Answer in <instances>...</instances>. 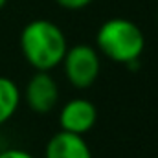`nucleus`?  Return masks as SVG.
<instances>
[{"label":"nucleus","mask_w":158,"mask_h":158,"mask_svg":"<svg viewBox=\"0 0 158 158\" xmlns=\"http://www.w3.org/2000/svg\"><path fill=\"white\" fill-rule=\"evenodd\" d=\"M19 44L22 57L35 72H50L59 66L68 50L64 31L46 19L28 22L20 31Z\"/></svg>","instance_id":"1"},{"label":"nucleus","mask_w":158,"mask_h":158,"mask_svg":"<svg viewBox=\"0 0 158 158\" xmlns=\"http://www.w3.org/2000/svg\"><path fill=\"white\" fill-rule=\"evenodd\" d=\"M96 50L112 63L132 66L145 50V35L136 22L114 17L99 26L96 33Z\"/></svg>","instance_id":"2"},{"label":"nucleus","mask_w":158,"mask_h":158,"mask_svg":"<svg viewBox=\"0 0 158 158\" xmlns=\"http://www.w3.org/2000/svg\"><path fill=\"white\" fill-rule=\"evenodd\" d=\"M61 66L64 70L66 81L77 88V90H86L90 88L101 72V57L99 52L90 46V44H76L68 46Z\"/></svg>","instance_id":"3"},{"label":"nucleus","mask_w":158,"mask_h":158,"mask_svg":"<svg viewBox=\"0 0 158 158\" xmlns=\"http://www.w3.org/2000/svg\"><path fill=\"white\" fill-rule=\"evenodd\" d=\"M24 103L35 114H48L59 103V85L50 72H35L24 86Z\"/></svg>","instance_id":"4"},{"label":"nucleus","mask_w":158,"mask_h":158,"mask_svg":"<svg viewBox=\"0 0 158 158\" xmlns=\"http://www.w3.org/2000/svg\"><path fill=\"white\" fill-rule=\"evenodd\" d=\"M98 121V109L86 98H72L66 101L59 112V127L61 131L85 136L94 129Z\"/></svg>","instance_id":"5"},{"label":"nucleus","mask_w":158,"mask_h":158,"mask_svg":"<svg viewBox=\"0 0 158 158\" xmlns=\"http://www.w3.org/2000/svg\"><path fill=\"white\" fill-rule=\"evenodd\" d=\"M44 158H94L85 136L66 131L55 132L44 147Z\"/></svg>","instance_id":"6"},{"label":"nucleus","mask_w":158,"mask_h":158,"mask_svg":"<svg viewBox=\"0 0 158 158\" xmlns=\"http://www.w3.org/2000/svg\"><path fill=\"white\" fill-rule=\"evenodd\" d=\"M20 88L13 79L0 76V125L7 123L20 107Z\"/></svg>","instance_id":"7"},{"label":"nucleus","mask_w":158,"mask_h":158,"mask_svg":"<svg viewBox=\"0 0 158 158\" xmlns=\"http://www.w3.org/2000/svg\"><path fill=\"white\" fill-rule=\"evenodd\" d=\"M94 0H55V4L63 9H68V11H79V9H85L86 6H90Z\"/></svg>","instance_id":"8"},{"label":"nucleus","mask_w":158,"mask_h":158,"mask_svg":"<svg viewBox=\"0 0 158 158\" xmlns=\"http://www.w3.org/2000/svg\"><path fill=\"white\" fill-rule=\"evenodd\" d=\"M0 158H35L31 153L24 151V149H17V147H9L6 151H0Z\"/></svg>","instance_id":"9"},{"label":"nucleus","mask_w":158,"mask_h":158,"mask_svg":"<svg viewBox=\"0 0 158 158\" xmlns=\"http://www.w3.org/2000/svg\"><path fill=\"white\" fill-rule=\"evenodd\" d=\"M6 4H7V0H0V9H2V7H4Z\"/></svg>","instance_id":"10"},{"label":"nucleus","mask_w":158,"mask_h":158,"mask_svg":"<svg viewBox=\"0 0 158 158\" xmlns=\"http://www.w3.org/2000/svg\"><path fill=\"white\" fill-rule=\"evenodd\" d=\"M156 19H158V17H156Z\"/></svg>","instance_id":"11"}]
</instances>
